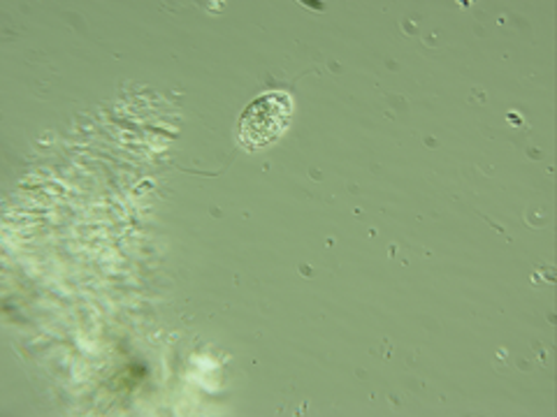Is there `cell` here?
<instances>
[{"instance_id": "cell-1", "label": "cell", "mask_w": 557, "mask_h": 417, "mask_svg": "<svg viewBox=\"0 0 557 417\" xmlns=\"http://www.w3.org/2000/svg\"><path fill=\"white\" fill-rule=\"evenodd\" d=\"M293 116V98L284 91H272L256 98L239 118V142L256 151L270 147L286 132Z\"/></svg>"}]
</instances>
